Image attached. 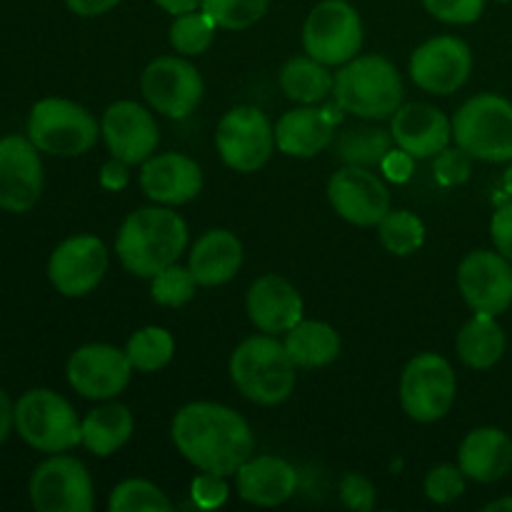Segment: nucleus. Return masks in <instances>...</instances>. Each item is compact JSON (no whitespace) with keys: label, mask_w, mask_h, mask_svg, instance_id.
I'll use <instances>...</instances> for the list:
<instances>
[{"label":"nucleus","mask_w":512,"mask_h":512,"mask_svg":"<svg viewBox=\"0 0 512 512\" xmlns=\"http://www.w3.org/2000/svg\"><path fill=\"white\" fill-rule=\"evenodd\" d=\"M433 18L450 25H468L483 15L485 0H423Z\"/></svg>","instance_id":"nucleus-40"},{"label":"nucleus","mask_w":512,"mask_h":512,"mask_svg":"<svg viewBox=\"0 0 512 512\" xmlns=\"http://www.w3.org/2000/svg\"><path fill=\"white\" fill-rule=\"evenodd\" d=\"M145 100L168 118H188L203 100V78L183 58L160 55L140 78Z\"/></svg>","instance_id":"nucleus-13"},{"label":"nucleus","mask_w":512,"mask_h":512,"mask_svg":"<svg viewBox=\"0 0 512 512\" xmlns=\"http://www.w3.org/2000/svg\"><path fill=\"white\" fill-rule=\"evenodd\" d=\"M248 315L255 328L265 335L288 333L303 320V298L298 288L283 275H263L248 290Z\"/></svg>","instance_id":"nucleus-21"},{"label":"nucleus","mask_w":512,"mask_h":512,"mask_svg":"<svg viewBox=\"0 0 512 512\" xmlns=\"http://www.w3.org/2000/svg\"><path fill=\"white\" fill-rule=\"evenodd\" d=\"M193 500L198 508L213 510L228 500V485H225L223 475L203 473L193 480Z\"/></svg>","instance_id":"nucleus-42"},{"label":"nucleus","mask_w":512,"mask_h":512,"mask_svg":"<svg viewBox=\"0 0 512 512\" xmlns=\"http://www.w3.org/2000/svg\"><path fill=\"white\" fill-rule=\"evenodd\" d=\"M215 145L228 168L238 173H255L273 155L275 128L263 110L253 105H238L220 120Z\"/></svg>","instance_id":"nucleus-10"},{"label":"nucleus","mask_w":512,"mask_h":512,"mask_svg":"<svg viewBox=\"0 0 512 512\" xmlns=\"http://www.w3.org/2000/svg\"><path fill=\"white\" fill-rule=\"evenodd\" d=\"M215 30L218 25L203 10H190L175 15V23L170 25V45L183 55H200L213 45Z\"/></svg>","instance_id":"nucleus-35"},{"label":"nucleus","mask_w":512,"mask_h":512,"mask_svg":"<svg viewBox=\"0 0 512 512\" xmlns=\"http://www.w3.org/2000/svg\"><path fill=\"white\" fill-rule=\"evenodd\" d=\"M270 0H203L200 10L223 30H245L258 23Z\"/></svg>","instance_id":"nucleus-36"},{"label":"nucleus","mask_w":512,"mask_h":512,"mask_svg":"<svg viewBox=\"0 0 512 512\" xmlns=\"http://www.w3.org/2000/svg\"><path fill=\"white\" fill-rule=\"evenodd\" d=\"M298 365L273 335H253L235 348L230 378L235 388L258 405H278L290 398Z\"/></svg>","instance_id":"nucleus-3"},{"label":"nucleus","mask_w":512,"mask_h":512,"mask_svg":"<svg viewBox=\"0 0 512 512\" xmlns=\"http://www.w3.org/2000/svg\"><path fill=\"white\" fill-rule=\"evenodd\" d=\"M453 140L485 163L512 160V103L503 95L483 93L460 105L453 118Z\"/></svg>","instance_id":"nucleus-5"},{"label":"nucleus","mask_w":512,"mask_h":512,"mask_svg":"<svg viewBox=\"0 0 512 512\" xmlns=\"http://www.w3.org/2000/svg\"><path fill=\"white\" fill-rule=\"evenodd\" d=\"M338 158L348 165L358 168H380L385 155L393 150V133L373 125H360V128H348L338 138Z\"/></svg>","instance_id":"nucleus-31"},{"label":"nucleus","mask_w":512,"mask_h":512,"mask_svg":"<svg viewBox=\"0 0 512 512\" xmlns=\"http://www.w3.org/2000/svg\"><path fill=\"white\" fill-rule=\"evenodd\" d=\"M335 75L315 58H293L280 70V88L295 103L313 105L333 93Z\"/></svg>","instance_id":"nucleus-30"},{"label":"nucleus","mask_w":512,"mask_h":512,"mask_svg":"<svg viewBox=\"0 0 512 512\" xmlns=\"http://www.w3.org/2000/svg\"><path fill=\"white\" fill-rule=\"evenodd\" d=\"M458 465L475 483H498L512 470V438L500 428H478L465 435Z\"/></svg>","instance_id":"nucleus-25"},{"label":"nucleus","mask_w":512,"mask_h":512,"mask_svg":"<svg viewBox=\"0 0 512 512\" xmlns=\"http://www.w3.org/2000/svg\"><path fill=\"white\" fill-rule=\"evenodd\" d=\"M108 273V250L95 235H75L63 240L48 260V278L65 298L93 293Z\"/></svg>","instance_id":"nucleus-14"},{"label":"nucleus","mask_w":512,"mask_h":512,"mask_svg":"<svg viewBox=\"0 0 512 512\" xmlns=\"http://www.w3.org/2000/svg\"><path fill=\"white\" fill-rule=\"evenodd\" d=\"M378 235L388 253L403 258V255L415 253L423 245L425 225L410 210H388L378 223Z\"/></svg>","instance_id":"nucleus-33"},{"label":"nucleus","mask_w":512,"mask_h":512,"mask_svg":"<svg viewBox=\"0 0 512 512\" xmlns=\"http://www.w3.org/2000/svg\"><path fill=\"white\" fill-rule=\"evenodd\" d=\"M303 45L323 65H345L363 45V20L345 0H323L303 25Z\"/></svg>","instance_id":"nucleus-9"},{"label":"nucleus","mask_w":512,"mask_h":512,"mask_svg":"<svg viewBox=\"0 0 512 512\" xmlns=\"http://www.w3.org/2000/svg\"><path fill=\"white\" fill-rule=\"evenodd\" d=\"M490 238H493L495 250L512 263V203L500 205L498 213L493 215V220H490Z\"/></svg>","instance_id":"nucleus-43"},{"label":"nucleus","mask_w":512,"mask_h":512,"mask_svg":"<svg viewBox=\"0 0 512 512\" xmlns=\"http://www.w3.org/2000/svg\"><path fill=\"white\" fill-rule=\"evenodd\" d=\"M485 512H512V498H500L495 503L485 505Z\"/></svg>","instance_id":"nucleus-49"},{"label":"nucleus","mask_w":512,"mask_h":512,"mask_svg":"<svg viewBox=\"0 0 512 512\" xmlns=\"http://www.w3.org/2000/svg\"><path fill=\"white\" fill-rule=\"evenodd\" d=\"M465 493V473L460 465H438L425 478V495L430 503L450 505Z\"/></svg>","instance_id":"nucleus-38"},{"label":"nucleus","mask_w":512,"mask_h":512,"mask_svg":"<svg viewBox=\"0 0 512 512\" xmlns=\"http://www.w3.org/2000/svg\"><path fill=\"white\" fill-rule=\"evenodd\" d=\"M473 173V155L465 153L463 148H445L443 153L435 155V180L445 188L463 185Z\"/></svg>","instance_id":"nucleus-39"},{"label":"nucleus","mask_w":512,"mask_h":512,"mask_svg":"<svg viewBox=\"0 0 512 512\" xmlns=\"http://www.w3.org/2000/svg\"><path fill=\"white\" fill-rule=\"evenodd\" d=\"M503 188H505V193H508L512 198V160H510L508 170H505V175H503Z\"/></svg>","instance_id":"nucleus-50"},{"label":"nucleus","mask_w":512,"mask_h":512,"mask_svg":"<svg viewBox=\"0 0 512 512\" xmlns=\"http://www.w3.org/2000/svg\"><path fill=\"white\" fill-rule=\"evenodd\" d=\"M458 358L473 370H488L498 363L508 348L505 330L493 315H478L463 325L455 340Z\"/></svg>","instance_id":"nucleus-28"},{"label":"nucleus","mask_w":512,"mask_h":512,"mask_svg":"<svg viewBox=\"0 0 512 512\" xmlns=\"http://www.w3.org/2000/svg\"><path fill=\"white\" fill-rule=\"evenodd\" d=\"M155 3H158L165 13L183 15V13H190V10H200L203 0H155Z\"/></svg>","instance_id":"nucleus-48"},{"label":"nucleus","mask_w":512,"mask_h":512,"mask_svg":"<svg viewBox=\"0 0 512 512\" xmlns=\"http://www.w3.org/2000/svg\"><path fill=\"white\" fill-rule=\"evenodd\" d=\"M13 423L20 438L40 453H65L83 443V423L73 405L55 390H28L15 403Z\"/></svg>","instance_id":"nucleus-6"},{"label":"nucleus","mask_w":512,"mask_h":512,"mask_svg":"<svg viewBox=\"0 0 512 512\" xmlns=\"http://www.w3.org/2000/svg\"><path fill=\"white\" fill-rule=\"evenodd\" d=\"M340 105L328 108H295L285 113L275 125V145L290 158H313L323 153L335 138V125L340 123Z\"/></svg>","instance_id":"nucleus-23"},{"label":"nucleus","mask_w":512,"mask_h":512,"mask_svg":"<svg viewBox=\"0 0 512 512\" xmlns=\"http://www.w3.org/2000/svg\"><path fill=\"white\" fill-rule=\"evenodd\" d=\"M243 265V245L228 230H208L190 250V273L198 285L215 288L238 275Z\"/></svg>","instance_id":"nucleus-26"},{"label":"nucleus","mask_w":512,"mask_h":512,"mask_svg":"<svg viewBox=\"0 0 512 512\" xmlns=\"http://www.w3.org/2000/svg\"><path fill=\"white\" fill-rule=\"evenodd\" d=\"M458 395L455 370L443 355L423 353L410 360L400 378V403L418 423H435L450 413Z\"/></svg>","instance_id":"nucleus-8"},{"label":"nucleus","mask_w":512,"mask_h":512,"mask_svg":"<svg viewBox=\"0 0 512 512\" xmlns=\"http://www.w3.org/2000/svg\"><path fill=\"white\" fill-rule=\"evenodd\" d=\"M328 200L335 213L358 228H373L390 210V193L370 168L345 165L328 183Z\"/></svg>","instance_id":"nucleus-16"},{"label":"nucleus","mask_w":512,"mask_h":512,"mask_svg":"<svg viewBox=\"0 0 512 512\" xmlns=\"http://www.w3.org/2000/svg\"><path fill=\"white\" fill-rule=\"evenodd\" d=\"M413 160H415L413 155L405 153L403 148L390 150V153L385 155V160L380 168H383V173L388 175L390 180H395V183H405V180L413 175Z\"/></svg>","instance_id":"nucleus-44"},{"label":"nucleus","mask_w":512,"mask_h":512,"mask_svg":"<svg viewBox=\"0 0 512 512\" xmlns=\"http://www.w3.org/2000/svg\"><path fill=\"white\" fill-rule=\"evenodd\" d=\"M390 133L398 148L413 158H435L453 140V123L445 118L443 110L433 105L408 103L393 113Z\"/></svg>","instance_id":"nucleus-22"},{"label":"nucleus","mask_w":512,"mask_h":512,"mask_svg":"<svg viewBox=\"0 0 512 512\" xmlns=\"http://www.w3.org/2000/svg\"><path fill=\"white\" fill-rule=\"evenodd\" d=\"M140 188L155 203L185 205L203 190V170L188 155H150L140 170Z\"/></svg>","instance_id":"nucleus-20"},{"label":"nucleus","mask_w":512,"mask_h":512,"mask_svg":"<svg viewBox=\"0 0 512 512\" xmlns=\"http://www.w3.org/2000/svg\"><path fill=\"white\" fill-rule=\"evenodd\" d=\"M128 178V163L120 158L108 160L103 165V170H100V185L108 190H123L128 185Z\"/></svg>","instance_id":"nucleus-45"},{"label":"nucleus","mask_w":512,"mask_h":512,"mask_svg":"<svg viewBox=\"0 0 512 512\" xmlns=\"http://www.w3.org/2000/svg\"><path fill=\"white\" fill-rule=\"evenodd\" d=\"M500 3H512V0H500Z\"/></svg>","instance_id":"nucleus-51"},{"label":"nucleus","mask_w":512,"mask_h":512,"mask_svg":"<svg viewBox=\"0 0 512 512\" xmlns=\"http://www.w3.org/2000/svg\"><path fill=\"white\" fill-rule=\"evenodd\" d=\"M43 193V163L38 148L23 135L0 138V208L28 213Z\"/></svg>","instance_id":"nucleus-17"},{"label":"nucleus","mask_w":512,"mask_h":512,"mask_svg":"<svg viewBox=\"0 0 512 512\" xmlns=\"http://www.w3.org/2000/svg\"><path fill=\"white\" fill-rule=\"evenodd\" d=\"M28 138L40 153L78 158L98 140V123L83 105L73 100L45 98L30 110Z\"/></svg>","instance_id":"nucleus-7"},{"label":"nucleus","mask_w":512,"mask_h":512,"mask_svg":"<svg viewBox=\"0 0 512 512\" xmlns=\"http://www.w3.org/2000/svg\"><path fill=\"white\" fill-rule=\"evenodd\" d=\"M173 443L200 473H238L253 458L255 438L243 415L218 403H190L173 418Z\"/></svg>","instance_id":"nucleus-1"},{"label":"nucleus","mask_w":512,"mask_h":512,"mask_svg":"<svg viewBox=\"0 0 512 512\" xmlns=\"http://www.w3.org/2000/svg\"><path fill=\"white\" fill-rule=\"evenodd\" d=\"M13 410H15V405H10V400H8V395L3 393V390H0V443H3L5 438H8V433H10V428H13Z\"/></svg>","instance_id":"nucleus-47"},{"label":"nucleus","mask_w":512,"mask_h":512,"mask_svg":"<svg viewBox=\"0 0 512 512\" xmlns=\"http://www.w3.org/2000/svg\"><path fill=\"white\" fill-rule=\"evenodd\" d=\"M110 512H170L173 503L165 498L163 490L158 485L148 483V480H125L118 488L110 493L108 500Z\"/></svg>","instance_id":"nucleus-34"},{"label":"nucleus","mask_w":512,"mask_h":512,"mask_svg":"<svg viewBox=\"0 0 512 512\" xmlns=\"http://www.w3.org/2000/svg\"><path fill=\"white\" fill-rule=\"evenodd\" d=\"M125 350L93 343L75 350L68 360V383L88 400H110L123 393L133 375Z\"/></svg>","instance_id":"nucleus-15"},{"label":"nucleus","mask_w":512,"mask_h":512,"mask_svg":"<svg viewBox=\"0 0 512 512\" xmlns=\"http://www.w3.org/2000/svg\"><path fill=\"white\" fill-rule=\"evenodd\" d=\"M130 363L140 373H155V370L165 368L173 360L175 353V340L173 335L158 325H148L140 328L138 333L130 335L128 345H125Z\"/></svg>","instance_id":"nucleus-32"},{"label":"nucleus","mask_w":512,"mask_h":512,"mask_svg":"<svg viewBox=\"0 0 512 512\" xmlns=\"http://www.w3.org/2000/svg\"><path fill=\"white\" fill-rule=\"evenodd\" d=\"M198 288V280L190 273V268L173 263L165 270H160L153 278V300L165 308H183L185 303H190Z\"/></svg>","instance_id":"nucleus-37"},{"label":"nucleus","mask_w":512,"mask_h":512,"mask_svg":"<svg viewBox=\"0 0 512 512\" xmlns=\"http://www.w3.org/2000/svg\"><path fill=\"white\" fill-rule=\"evenodd\" d=\"M133 425V413L125 405H100L85 415L83 445L98 458H108L128 443L133 435Z\"/></svg>","instance_id":"nucleus-29"},{"label":"nucleus","mask_w":512,"mask_h":512,"mask_svg":"<svg viewBox=\"0 0 512 512\" xmlns=\"http://www.w3.org/2000/svg\"><path fill=\"white\" fill-rule=\"evenodd\" d=\"M458 288L473 313L498 318L512 305V263L493 250L468 253L458 268Z\"/></svg>","instance_id":"nucleus-12"},{"label":"nucleus","mask_w":512,"mask_h":512,"mask_svg":"<svg viewBox=\"0 0 512 512\" xmlns=\"http://www.w3.org/2000/svg\"><path fill=\"white\" fill-rule=\"evenodd\" d=\"M238 478V495L250 505L275 508L290 500L298 490V470L283 458L258 455L245 460L235 473Z\"/></svg>","instance_id":"nucleus-24"},{"label":"nucleus","mask_w":512,"mask_h":512,"mask_svg":"<svg viewBox=\"0 0 512 512\" xmlns=\"http://www.w3.org/2000/svg\"><path fill=\"white\" fill-rule=\"evenodd\" d=\"M30 503L38 512H90L93 480L88 468L70 455H53L30 478Z\"/></svg>","instance_id":"nucleus-11"},{"label":"nucleus","mask_w":512,"mask_h":512,"mask_svg":"<svg viewBox=\"0 0 512 512\" xmlns=\"http://www.w3.org/2000/svg\"><path fill=\"white\" fill-rule=\"evenodd\" d=\"M188 245V225L168 208H140L123 220L115 238V253L128 273L155 278L178 263Z\"/></svg>","instance_id":"nucleus-2"},{"label":"nucleus","mask_w":512,"mask_h":512,"mask_svg":"<svg viewBox=\"0 0 512 512\" xmlns=\"http://www.w3.org/2000/svg\"><path fill=\"white\" fill-rule=\"evenodd\" d=\"M340 500L345 508L370 512L375 508V485L363 473H345L340 480Z\"/></svg>","instance_id":"nucleus-41"},{"label":"nucleus","mask_w":512,"mask_h":512,"mask_svg":"<svg viewBox=\"0 0 512 512\" xmlns=\"http://www.w3.org/2000/svg\"><path fill=\"white\" fill-rule=\"evenodd\" d=\"M473 70V53L453 35H440L420 45L410 58V78L430 95H450L465 85Z\"/></svg>","instance_id":"nucleus-18"},{"label":"nucleus","mask_w":512,"mask_h":512,"mask_svg":"<svg viewBox=\"0 0 512 512\" xmlns=\"http://www.w3.org/2000/svg\"><path fill=\"white\" fill-rule=\"evenodd\" d=\"M118 3L120 0H65V5L80 18H98V15L113 10Z\"/></svg>","instance_id":"nucleus-46"},{"label":"nucleus","mask_w":512,"mask_h":512,"mask_svg":"<svg viewBox=\"0 0 512 512\" xmlns=\"http://www.w3.org/2000/svg\"><path fill=\"white\" fill-rule=\"evenodd\" d=\"M333 95L348 113L383 120L390 118L403 103V83L390 60L380 55H360L338 70Z\"/></svg>","instance_id":"nucleus-4"},{"label":"nucleus","mask_w":512,"mask_h":512,"mask_svg":"<svg viewBox=\"0 0 512 512\" xmlns=\"http://www.w3.org/2000/svg\"><path fill=\"white\" fill-rule=\"evenodd\" d=\"M100 133L113 158L125 160L128 165L145 163L160 143L153 115L133 100H118L110 105L100 120Z\"/></svg>","instance_id":"nucleus-19"},{"label":"nucleus","mask_w":512,"mask_h":512,"mask_svg":"<svg viewBox=\"0 0 512 512\" xmlns=\"http://www.w3.org/2000/svg\"><path fill=\"white\" fill-rule=\"evenodd\" d=\"M285 350L298 368H325L340 355V335L320 320H300L285 333Z\"/></svg>","instance_id":"nucleus-27"}]
</instances>
